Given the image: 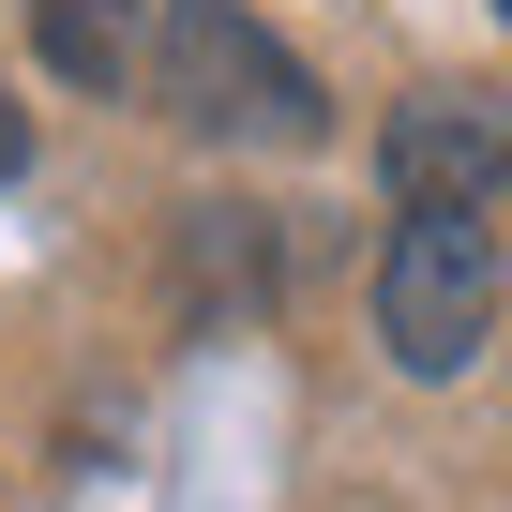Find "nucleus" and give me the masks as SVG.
Here are the masks:
<instances>
[{
    "mask_svg": "<svg viewBox=\"0 0 512 512\" xmlns=\"http://www.w3.org/2000/svg\"><path fill=\"white\" fill-rule=\"evenodd\" d=\"M151 106L181 136H226V151H317V76L302 46H272L241 0H166L151 16Z\"/></svg>",
    "mask_w": 512,
    "mask_h": 512,
    "instance_id": "1",
    "label": "nucleus"
},
{
    "mask_svg": "<svg viewBox=\"0 0 512 512\" xmlns=\"http://www.w3.org/2000/svg\"><path fill=\"white\" fill-rule=\"evenodd\" d=\"M482 332H497V226L482 211H407L392 256H377V347L407 377H452Z\"/></svg>",
    "mask_w": 512,
    "mask_h": 512,
    "instance_id": "2",
    "label": "nucleus"
},
{
    "mask_svg": "<svg viewBox=\"0 0 512 512\" xmlns=\"http://www.w3.org/2000/svg\"><path fill=\"white\" fill-rule=\"evenodd\" d=\"M377 166H392L407 211H497L512 196V106L497 91H407L392 136H377Z\"/></svg>",
    "mask_w": 512,
    "mask_h": 512,
    "instance_id": "3",
    "label": "nucleus"
},
{
    "mask_svg": "<svg viewBox=\"0 0 512 512\" xmlns=\"http://www.w3.org/2000/svg\"><path fill=\"white\" fill-rule=\"evenodd\" d=\"M31 46L76 91H136L151 76V0H31Z\"/></svg>",
    "mask_w": 512,
    "mask_h": 512,
    "instance_id": "4",
    "label": "nucleus"
},
{
    "mask_svg": "<svg viewBox=\"0 0 512 512\" xmlns=\"http://www.w3.org/2000/svg\"><path fill=\"white\" fill-rule=\"evenodd\" d=\"M16 166H31V106L0 91V181H16Z\"/></svg>",
    "mask_w": 512,
    "mask_h": 512,
    "instance_id": "5",
    "label": "nucleus"
},
{
    "mask_svg": "<svg viewBox=\"0 0 512 512\" xmlns=\"http://www.w3.org/2000/svg\"><path fill=\"white\" fill-rule=\"evenodd\" d=\"M497 16H512V0H497Z\"/></svg>",
    "mask_w": 512,
    "mask_h": 512,
    "instance_id": "6",
    "label": "nucleus"
}]
</instances>
